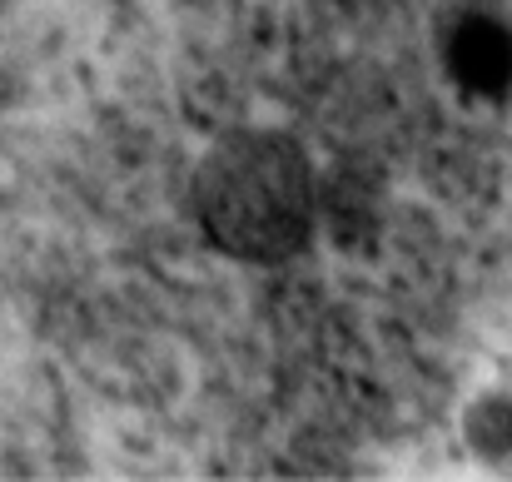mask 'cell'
<instances>
[{"label": "cell", "instance_id": "1", "mask_svg": "<svg viewBox=\"0 0 512 482\" xmlns=\"http://www.w3.org/2000/svg\"><path fill=\"white\" fill-rule=\"evenodd\" d=\"M443 80L463 105H503L512 95V20L493 10H463L438 40Z\"/></svg>", "mask_w": 512, "mask_h": 482}, {"label": "cell", "instance_id": "2", "mask_svg": "<svg viewBox=\"0 0 512 482\" xmlns=\"http://www.w3.org/2000/svg\"><path fill=\"white\" fill-rule=\"evenodd\" d=\"M453 443L458 453L483 468V473H508L512 468V388L508 383H478L463 393L453 413Z\"/></svg>", "mask_w": 512, "mask_h": 482}]
</instances>
